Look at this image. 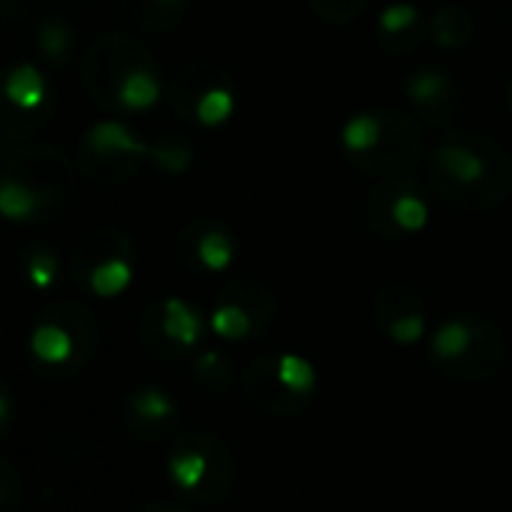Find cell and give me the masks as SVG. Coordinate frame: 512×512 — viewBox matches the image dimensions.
Wrapping results in <instances>:
<instances>
[{
    "instance_id": "3957f363",
    "label": "cell",
    "mask_w": 512,
    "mask_h": 512,
    "mask_svg": "<svg viewBox=\"0 0 512 512\" xmlns=\"http://www.w3.org/2000/svg\"><path fill=\"white\" fill-rule=\"evenodd\" d=\"M431 359L452 380H488L506 362V341L479 317H452L431 335Z\"/></svg>"
},
{
    "instance_id": "5bb4252c",
    "label": "cell",
    "mask_w": 512,
    "mask_h": 512,
    "mask_svg": "<svg viewBox=\"0 0 512 512\" xmlns=\"http://www.w3.org/2000/svg\"><path fill=\"white\" fill-rule=\"evenodd\" d=\"M160 335L175 353H187L202 338V317L184 299H166L160 305Z\"/></svg>"
},
{
    "instance_id": "cb8c5ba5",
    "label": "cell",
    "mask_w": 512,
    "mask_h": 512,
    "mask_svg": "<svg viewBox=\"0 0 512 512\" xmlns=\"http://www.w3.org/2000/svg\"><path fill=\"white\" fill-rule=\"evenodd\" d=\"M193 371H196V377H199L202 383H208V386H214V389H223V386L229 383V377H232V362H229L223 353L208 350V353H202V356L193 362Z\"/></svg>"
},
{
    "instance_id": "4316f807",
    "label": "cell",
    "mask_w": 512,
    "mask_h": 512,
    "mask_svg": "<svg viewBox=\"0 0 512 512\" xmlns=\"http://www.w3.org/2000/svg\"><path fill=\"white\" fill-rule=\"evenodd\" d=\"M10 416V401H7V395L0 392V422H4Z\"/></svg>"
},
{
    "instance_id": "ffe728a7",
    "label": "cell",
    "mask_w": 512,
    "mask_h": 512,
    "mask_svg": "<svg viewBox=\"0 0 512 512\" xmlns=\"http://www.w3.org/2000/svg\"><path fill=\"white\" fill-rule=\"evenodd\" d=\"M37 208H40L37 190H31L22 181H0V214H4L7 220L22 223V220L34 217Z\"/></svg>"
},
{
    "instance_id": "d6986e66",
    "label": "cell",
    "mask_w": 512,
    "mask_h": 512,
    "mask_svg": "<svg viewBox=\"0 0 512 512\" xmlns=\"http://www.w3.org/2000/svg\"><path fill=\"white\" fill-rule=\"evenodd\" d=\"M133 281V266L127 256H106V260H100L91 275H88V284L94 290V296L100 299H115L121 296Z\"/></svg>"
},
{
    "instance_id": "ba28073f",
    "label": "cell",
    "mask_w": 512,
    "mask_h": 512,
    "mask_svg": "<svg viewBox=\"0 0 512 512\" xmlns=\"http://www.w3.org/2000/svg\"><path fill=\"white\" fill-rule=\"evenodd\" d=\"M88 148L97 157H112V160H136V157H154L166 172H184L190 166V148L187 142H166L160 148L145 145L136 139L127 124L121 121H100L88 133Z\"/></svg>"
},
{
    "instance_id": "7a4b0ae2",
    "label": "cell",
    "mask_w": 512,
    "mask_h": 512,
    "mask_svg": "<svg viewBox=\"0 0 512 512\" xmlns=\"http://www.w3.org/2000/svg\"><path fill=\"white\" fill-rule=\"evenodd\" d=\"M341 145L365 175H404L422 154V130L401 112H365L344 124Z\"/></svg>"
},
{
    "instance_id": "2e32d148",
    "label": "cell",
    "mask_w": 512,
    "mask_h": 512,
    "mask_svg": "<svg viewBox=\"0 0 512 512\" xmlns=\"http://www.w3.org/2000/svg\"><path fill=\"white\" fill-rule=\"evenodd\" d=\"M49 97V82L34 64H19L4 79V100L19 112H37Z\"/></svg>"
},
{
    "instance_id": "f1b7e54d",
    "label": "cell",
    "mask_w": 512,
    "mask_h": 512,
    "mask_svg": "<svg viewBox=\"0 0 512 512\" xmlns=\"http://www.w3.org/2000/svg\"><path fill=\"white\" fill-rule=\"evenodd\" d=\"M509 97H512V85H509Z\"/></svg>"
},
{
    "instance_id": "83f0119b",
    "label": "cell",
    "mask_w": 512,
    "mask_h": 512,
    "mask_svg": "<svg viewBox=\"0 0 512 512\" xmlns=\"http://www.w3.org/2000/svg\"><path fill=\"white\" fill-rule=\"evenodd\" d=\"M157 7H181V0H154Z\"/></svg>"
},
{
    "instance_id": "52a82bcc",
    "label": "cell",
    "mask_w": 512,
    "mask_h": 512,
    "mask_svg": "<svg viewBox=\"0 0 512 512\" xmlns=\"http://www.w3.org/2000/svg\"><path fill=\"white\" fill-rule=\"evenodd\" d=\"M178 112L202 127H217L232 115L235 88L220 67H193L178 82Z\"/></svg>"
},
{
    "instance_id": "d4e9b609",
    "label": "cell",
    "mask_w": 512,
    "mask_h": 512,
    "mask_svg": "<svg viewBox=\"0 0 512 512\" xmlns=\"http://www.w3.org/2000/svg\"><path fill=\"white\" fill-rule=\"evenodd\" d=\"M28 281H31L37 290L55 287V281H58V260H55V256H52L49 250L31 253V260H28Z\"/></svg>"
},
{
    "instance_id": "8fae6325",
    "label": "cell",
    "mask_w": 512,
    "mask_h": 512,
    "mask_svg": "<svg viewBox=\"0 0 512 512\" xmlns=\"http://www.w3.org/2000/svg\"><path fill=\"white\" fill-rule=\"evenodd\" d=\"M404 91L410 103L419 109V115L434 127H452V121L461 112V91L455 79L443 70H419L404 82Z\"/></svg>"
},
{
    "instance_id": "6da1fadb",
    "label": "cell",
    "mask_w": 512,
    "mask_h": 512,
    "mask_svg": "<svg viewBox=\"0 0 512 512\" xmlns=\"http://www.w3.org/2000/svg\"><path fill=\"white\" fill-rule=\"evenodd\" d=\"M428 169L437 196L464 214L491 211L512 190V160L506 148L476 130L449 133L434 148Z\"/></svg>"
},
{
    "instance_id": "5b68a950",
    "label": "cell",
    "mask_w": 512,
    "mask_h": 512,
    "mask_svg": "<svg viewBox=\"0 0 512 512\" xmlns=\"http://www.w3.org/2000/svg\"><path fill=\"white\" fill-rule=\"evenodd\" d=\"M275 320V293L260 281H232L211 314V329L223 341H247L269 332Z\"/></svg>"
},
{
    "instance_id": "ac0fdd59",
    "label": "cell",
    "mask_w": 512,
    "mask_h": 512,
    "mask_svg": "<svg viewBox=\"0 0 512 512\" xmlns=\"http://www.w3.org/2000/svg\"><path fill=\"white\" fill-rule=\"evenodd\" d=\"M31 353L46 365H64L76 353V341L64 326L43 323L31 332Z\"/></svg>"
},
{
    "instance_id": "7c38bea8",
    "label": "cell",
    "mask_w": 512,
    "mask_h": 512,
    "mask_svg": "<svg viewBox=\"0 0 512 512\" xmlns=\"http://www.w3.org/2000/svg\"><path fill=\"white\" fill-rule=\"evenodd\" d=\"M244 395L253 401V407H260L263 413H275V416H290L311 404V398H302L284 383L278 371V356H263L250 362L244 374Z\"/></svg>"
},
{
    "instance_id": "9c48e42d",
    "label": "cell",
    "mask_w": 512,
    "mask_h": 512,
    "mask_svg": "<svg viewBox=\"0 0 512 512\" xmlns=\"http://www.w3.org/2000/svg\"><path fill=\"white\" fill-rule=\"evenodd\" d=\"M371 320L392 344H416L425 335V302L416 287L389 284L371 302Z\"/></svg>"
},
{
    "instance_id": "9a60e30c",
    "label": "cell",
    "mask_w": 512,
    "mask_h": 512,
    "mask_svg": "<svg viewBox=\"0 0 512 512\" xmlns=\"http://www.w3.org/2000/svg\"><path fill=\"white\" fill-rule=\"evenodd\" d=\"M115 100L127 112H145L160 100V79L154 67L148 64H133L124 67L118 82H115Z\"/></svg>"
},
{
    "instance_id": "7402d4cb",
    "label": "cell",
    "mask_w": 512,
    "mask_h": 512,
    "mask_svg": "<svg viewBox=\"0 0 512 512\" xmlns=\"http://www.w3.org/2000/svg\"><path fill=\"white\" fill-rule=\"evenodd\" d=\"M278 371H281L284 383L293 392H299L302 398H314V392H317V371H314V365L308 359L293 356V353H281L278 356Z\"/></svg>"
},
{
    "instance_id": "30bf717a",
    "label": "cell",
    "mask_w": 512,
    "mask_h": 512,
    "mask_svg": "<svg viewBox=\"0 0 512 512\" xmlns=\"http://www.w3.org/2000/svg\"><path fill=\"white\" fill-rule=\"evenodd\" d=\"M178 250H181V260L193 272L217 275V272H223V269H229L235 263L238 244H235L232 232L223 223H217V220H196L181 235Z\"/></svg>"
},
{
    "instance_id": "e0dca14e",
    "label": "cell",
    "mask_w": 512,
    "mask_h": 512,
    "mask_svg": "<svg viewBox=\"0 0 512 512\" xmlns=\"http://www.w3.org/2000/svg\"><path fill=\"white\" fill-rule=\"evenodd\" d=\"M473 31H476V22L473 16L458 7V4H446L434 13L431 19V37L437 40L440 49H461L473 40Z\"/></svg>"
},
{
    "instance_id": "44dd1931",
    "label": "cell",
    "mask_w": 512,
    "mask_h": 512,
    "mask_svg": "<svg viewBox=\"0 0 512 512\" xmlns=\"http://www.w3.org/2000/svg\"><path fill=\"white\" fill-rule=\"evenodd\" d=\"M130 410L139 422H148V425H160V422H169L175 416V401L163 392V389H139L133 398H130Z\"/></svg>"
},
{
    "instance_id": "603a6c76",
    "label": "cell",
    "mask_w": 512,
    "mask_h": 512,
    "mask_svg": "<svg viewBox=\"0 0 512 512\" xmlns=\"http://www.w3.org/2000/svg\"><path fill=\"white\" fill-rule=\"evenodd\" d=\"M308 4L329 25H353L365 13L368 0H308Z\"/></svg>"
},
{
    "instance_id": "8992f818",
    "label": "cell",
    "mask_w": 512,
    "mask_h": 512,
    "mask_svg": "<svg viewBox=\"0 0 512 512\" xmlns=\"http://www.w3.org/2000/svg\"><path fill=\"white\" fill-rule=\"evenodd\" d=\"M365 220L371 232L389 241L419 232L428 223V202H425L422 187L404 175L386 178L383 184L371 190L365 202Z\"/></svg>"
},
{
    "instance_id": "4fadbf2b",
    "label": "cell",
    "mask_w": 512,
    "mask_h": 512,
    "mask_svg": "<svg viewBox=\"0 0 512 512\" xmlns=\"http://www.w3.org/2000/svg\"><path fill=\"white\" fill-rule=\"evenodd\" d=\"M377 37H380L383 49L392 52V55L416 52L422 46V40H425V25H422L419 10H413L410 4H392L380 16Z\"/></svg>"
},
{
    "instance_id": "484cf974",
    "label": "cell",
    "mask_w": 512,
    "mask_h": 512,
    "mask_svg": "<svg viewBox=\"0 0 512 512\" xmlns=\"http://www.w3.org/2000/svg\"><path fill=\"white\" fill-rule=\"evenodd\" d=\"M43 46L49 49V55H52L55 61H61V58L67 55V28L49 25V28L43 31Z\"/></svg>"
},
{
    "instance_id": "277c9868",
    "label": "cell",
    "mask_w": 512,
    "mask_h": 512,
    "mask_svg": "<svg viewBox=\"0 0 512 512\" xmlns=\"http://www.w3.org/2000/svg\"><path fill=\"white\" fill-rule=\"evenodd\" d=\"M169 479L199 500H223L235 482V461L214 437H190L169 455Z\"/></svg>"
}]
</instances>
